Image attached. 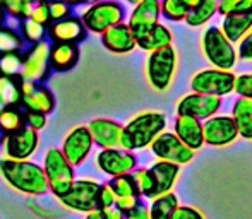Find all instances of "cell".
<instances>
[{
    "label": "cell",
    "instance_id": "cell-1",
    "mask_svg": "<svg viewBox=\"0 0 252 219\" xmlns=\"http://www.w3.org/2000/svg\"><path fill=\"white\" fill-rule=\"evenodd\" d=\"M0 176L17 193L28 197H41L48 193V183L41 164L31 160L17 161L0 158Z\"/></svg>",
    "mask_w": 252,
    "mask_h": 219
},
{
    "label": "cell",
    "instance_id": "cell-2",
    "mask_svg": "<svg viewBox=\"0 0 252 219\" xmlns=\"http://www.w3.org/2000/svg\"><path fill=\"white\" fill-rule=\"evenodd\" d=\"M166 129V115L161 111H143L129 120L124 125L122 132V149L126 151H139L150 147L151 142L165 132Z\"/></svg>",
    "mask_w": 252,
    "mask_h": 219
},
{
    "label": "cell",
    "instance_id": "cell-3",
    "mask_svg": "<svg viewBox=\"0 0 252 219\" xmlns=\"http://www.w3.org/2000/svg\"><path fill=\"white\" fill-rule=\"evenodd\" d=\"M43 173L48 183V192H52L57 199L65 195L69 189L72 187L76 175H74V168L69 164V161L63 158L60 149L57 147H48L45 151L43 156Z\"/></svg>",
    "mask_w": 252,
    "mask_h": 219
},
{
    "label": "cell",
    "instance_id": "cell-4",
    "mask_svg": "<svg viewBox=\"0 0 252 219\" xmlns=\"http://www.w3.org/2000/svg\"><path fill=\"white\" fill-rule=\"evenodd\" d=\"M126 19V9L119 0H100V2L90 3L81 14L86 31L103 34L106 29L124 23Z\"/></svg>",
    "mask_w": 252,
    "mask_h": 219
},
{
    "label": "cell",
    "instance_id": "cell-5",
    "mask_svg": "<svg viewBox=\"0 0 252 219\" xmlns=\"http://www.w3.org/2000/svg\"><path fill=\"white\" fill-rule=\"evenodd\" d=\"M202 54L213 65V69L230 70L237 62V50L216 26H209L201 40Z\"/></svg>",
    "mask_w": 252,
    "mask_h": 219
},
{
    "label": "cell",
    "instance_id": "cell-6",
    "mask_svg": "<svg viewBox=\"0 0 252 219\" xmlns=\"http://www.w3.org/2000/svg\"><path fill=\"white\" fill-rule=\"evenodd\" d=\"M101 183L91 176H81L76 178L72 187L65 195L59 199L60 206L72 213L88 214L91 211L98 209V192H100Z\"/></svg>",
    "mask_w": 252,
    "mask_h": 219
},
{
    "label": "cell",
    "instance_id": "cell-7",
    "mask_svg": "<svg viewBox=\"0 0 252 219\" xmlns=\"http://www.w3.org/2000/svg\"><path fill=\"white\" fill-rule=\"evenodd\" d=\"M177 70V52L175 48L166 47L161 50L151 52L146 60L148 82L156 91H166L173 82Z\"/></svg>",
    "mask_w": 252,
    "mask_h": 219
},
{
    "label": "cell",
    "instance_id": "cell-8",
    "mask_svg": "<svg viewBox=\"0 0 252 219\" xmlns=\"http://www.w3.org/2000/svg\"><path fill=\"white\" fill-rule=\"evenodd\" d=\"M235 77L237 76L232 70L204 69L192 77L190 87H192V93L223 98V96H228L230 93H233Z\"/></svg>",
    "mask_w": 252,
    "mask_h": 219
},
{
    "label": "cell",
    "instance_id": "cell-9",
    "mask_svg": "<svg viewBox=\"0 0 252 219\" xmlns=\"http://www.w3.org/2000/svg\"><path fill=\"white\" fill-rule=\"evenodd\" d=\"M50 43L40 41L36 45H30L23 54V67H21V79L31 82H43L50 76V62H48Z\"/></svg>",
    "mask_w": 252,
    "mask_h": 219
},
{
    "label": "cell",
    "instance_id": "cell-10",
    "mask_svg": "<svg viewBox=\"0 0 252 219\" xmlns=\"http://www.w3.org/2000/svg\"><path fill=\"white\" fill-rule=\"evenodd\" d=\"M94 164L103 175L117 178L122 175H130L137 168V158L134 153L122 147L117 149H100L94 158Z\"/></svg>",
    "mask_w": 252,
    "mask_h": 219
},
{
    "label": "cell",
    "instance_id": "cell-11",
    "mask_svg": "<svg viewBox=\"0 0 252 219\" xmlns=\"http://www.w3.org/2000/svg\"><path fill=\"white\" fill-rule=\"evenodd\" d=\"M93 139L91 134L88 130L86 125H76L67 132V136L63 137L62 147L60 153L63 154L69 164L72 168H77L90 158L91 151H93Z\"/></svg>",
    "mask_w": 252,
    "mask_h": 219
},
{
    "label": "cell",
    "instance_id": "cell-12",
    "mask_svg": "<svg viewBox=\"0 0 252 219\" xmlns=\"http://www.w3.org/2000/svg\"><path fill=\"white\" fill-rule=\"evenodd\" d=\"M151 153L158 161H168L173 164H187L194 160V151L189 149L173 132H161L151 142Z\"/></svg>",
    "mask_w": 252,
    "mask_h": 219
},
{
    "label": "cell",
    "instance_id": "cell-13",
    "mask_svg": "<svg viewBox=\"0 0 252 219\" xmlns=\"http://www.w3.org/2000/svg\"><path fill=\"white\" fill-rule=\"evenodd\" d=\"M221 105L223 98L190 93L179 100V103H177V115L192 116V118L199 120V122H206V120L215 116L221 110Z\"/></svg>",
    "mask_w": 252,
    "mask_h": 219
},
{
    "label": "cell",
    "instance_id": "cell-14",
    "mask_svg": "<svg viewBox=\"0 0 252 219\" xmlns=\"http://www.w3.org/2000/svg\"><path fill=\"white\" fill-rule=\"evenodd\" d=\"M2 144H3V158L24 161V160H30L38 151L40 136H38V132H34L30 127L24 125L21 130L3 137Z\"/></svg>",
    "mask_w": 252,
    "mask_h": 219
},
{
    "label": "cell",
    "instance_id": "cell-15",
    "mask_svg": "<svg viewBox=\"0 0 252 219\" xmlns=\"http://www.w3.org/2000/svg\"><path fill=\"white\" fill-rule=\"evenodd\" d=\"M26 111H38L48 115L55 110V96L47 86L40 82L21 79V103Z\"/></svg>",
    "mask_w": 252,
    "mask_h": 219
},
{
    "label": "cell",
    "instance_id": "cell-16",
    "mask_svg": "<svg viewBox=\"0 0 252 219\" xmlns=\"http://www.w3.org/2000/svg\"><path fill=\"white\" fill-rule=\"evenodd\" d=\"M202 132H204V144L213 147L228 146L239 137V130L232 116L228 115H215L202 122Z\"/></svg>",
    "mask_w": 252,
    "mask_h": 219
},
{
    "label": "cell",
    "instance_id": "cell-17",
    "mask_svg": "<svg viewBox=\"0 0 252 219\" xmlns=\"http://www.w3.org/2000/svg\"><path fill=\"white\" fill-rule=\"evenodd\" d=\"M88 130L91 134L93 144L100 149H117L122 147V132L124 125L112 118L98 116L88 123Z\"/></svg>",
    "mask_w": 252,
    "mask_h": 219
},
{
    "label": "cell",
    "instance_id": "cell-18",
    "mask_svg": "<svg viewBox=\"0 0 252 219\" xmlns=\"http://www.w3.org/2000/svg\"><path fill=\"white\" fill-rule=\"evenodd\" d=\"M86 27H84L81 17L77 16H69L62 21L50 23L47 27V36L50 38L52 43L79 45L86 38Z\"/></svg>",
    "mask_w": 252,
    "mask_h": 219
},
{
    "label": "cell",
    "instance_id": "cell-19",
    "mask_svg": "<svg viewBox=\"0 0 252 219\" xmlns=\"http://www.w3.org/2000/svg\"><path fill=\"white\" fill-rule=\"evenodd\" d=\"M159 0H141L139 3H136L129 16V23L127 26L130 27L134 36L144 33L150 27L156 26L159 23Z\"/></svg>",
    "mask_w": 252,
    "mask_h": 219
},
{
    "label": "cell",
    "instance_id": "cell-20",
    "mask_svg": "<svg viewBox=\"0 0 252 219\" xmlns=\"http://www.w3.org/2000/svg\"><path fill=\"white\" fill-rule=\"evenodd\" d=\"M173 134L186 144L194 153L204 146V132H202V122L192 116L177 115L173 120Z\"/></svg>",
    "mask_w": 252,
    "mask_h": 219
},
{
    "label": "cell",
    "instance_id": "cell-21",
    "mask_svg": "<svg viewBox=\"0 0 252 219\" xmlns=\"http://www.w3.org/2000/svg\"><path fill=\"white\" fill-rule=\"evenodd\" d=\"M101 43L106 50L115 55L130 54V52L137 47L136 38H134L132 31H130V27L127 26L126 23H120V24H117V26L106 29L105 33L101 34Z\"/></svg>",
    "mask_w": 252,
    "mask_h": 219
},
{
    "label": "cell",
    "instance_id": "cell-22",
    "mask_svg": "<svg viewBox=\"0 0 252 219\" xmlns=\"http://www.w3.org/2000/svg\"><path fill=\"white\" fill-rule=\"evenodd\" d=\"M48 62H50V70L69 72L79 62V45L52 43L48 52Z\"/></svg>",
    "mask_w": 252,
    "mask_h": 219
},
{
    "label": "cell",
    "instance_id": "cell-23",
    "mask_svg": "<svg viewBox=\"0 0 252 219\" xmlns=\"http://www.w3.org/2000/svg\"><path fill=\"white\" fill-rule=\"evenodd\" d=\"M148 169H150L153 180H155L156 197L172 192L177 183V178H179V175H180L179 164L168 163V161H156V163H153Z\"/></svg>",
    "mask_w": 252,
    "mask_h": 219
},
{
    "label": "cell",
    "instance_id": "cell-24",
    "mask_svg": "<svg viewBox=\"0 0 252 219\" xmlns=\"http://www.w3.org/2000/svg\"><path fill=\"white\" fill-rule=\"evenodd\" d=\"M136 38V45L144 52H156V50H161V48L166 47H172L173 43V34L165 24L158 23L156 26L150 27L148 31L144 33L137 34Z\"/></svg>",
    "mask_w": 252,
    "mask_h": 219
},
{
    "label": "cell",
    "instance_id": "cell-25",
    "mask_svg": "<svg viewBox=\"0 0 252 219\" xmlns=\"http://www.w3.org/2000/svg\"><path fill=\"white\" fill-rule=\"evenodd\" d=\"M221 33L230 43L242 41V38L252 29V12L246 14H232V16L223 17L221 23Z\"/></svg>",
    "mask_w": 252,
    "mask_h": 219
},
{
    "label": "cell",
    "instance_id": "cell-26",
    "mask_svg": "<svg viewBox=\"0 0 252 219\" xmlns=\"http://www.w3.org/2000/svg\"><path fill=\"white\" fill-rule=\"evenodd\" d=\"M230 116L239 130V137L252 140V100L237 98Z\"/></svg>",
    "mask_w": 252,
    "mask_h": 219
},
{
    "label": "cell",
    "instance_id": "cell-27",
    "mask_svg": "<svg viewBox=\"0 0 252 219\" xmlns=\"http://www.w3.org/2000/svg\"><path fill=\"white\" fill-rule=\"evenodd\" d=\"M24 127V110L21 107H0V136H10Z\"/></svg>",
    "mask_w": 252,
    "mask_h": 219
},
{
    "label": "cell",
    "instance_id": "cell-28",
    "mask_svg": "<svg viewBox=\"0 0 252 219\" xmlns=\"http://www.w3.org/2000/svg\"><path fill=\"white\" fill-rule=\"evenodd\" d=\"M148 207H150V219H172L175 209L179 207V199L173 192H168L155 197Z\"/></svg>",
    "mask_w": 252,
    "mask_h": 219
},
{
    "label": "cell",
    "instance_id": "cell-29",
    "mask_svg": "<svg viewBox=\"0 0 252 219\" xmlns=\"http://www.w3.org/2000/svg\"><path fill=\"white\" fill-rule=\"evenodd\" d=\"M218 3L220 0H199L196 9H192L186 17L187 26L190 27H201L206 23L213 19L215 14H218Z\"/></svg>",
    "mask_w": 252,
    "mask_h": 219
},
{
    "label": "cell",
    "instance_id": "cell-30",
    "mask_svg": "<svg viewBox=\"0 0 252 219\" xmlns=\"http://www.w3.org/2000/svg\"><path fill=\"white\" fill-rule=\"evenodd\" d=\"M21 77L0 76V107H19Z\"/></svg>",
    "mask_w": 252,
    "mask_h": 219
},
{
    "label": "cell",
    "instance_id": "cell-31",
    "mask_svg": "<svg viewBox=\"0 0 252 219\" xmlns=\"http://www.w3.org/2000/svg\"><path fill=\"white\" fill-rule=\"evenodd\" d=\"M132 180L136 183V189L139 197L153 200L156 197V190H155V180H153L151 173L148 168H136L132 173Z\"/></svg>",
    "mask_w": 252,
    "mask_h": 219
},
{
    "label": "cell",
    "instance_id": "cell-32",
    "mask_svg": "<svg viewBox=\"0 0 252 219\" xmlns=\"http://www.w3.org/2000/svg\"><path fill=\"white\" fill-rule=\"evenodd\" d=\"M159 12L166 21L179 23V21H186L189 9L182 0H159Z\"/></svg>",
    "mask_w": 252,
    "mask_h": 219
},
{
    "label": "cell",
    "instance_id": "cell-33",
    "mask_svg": "<svg viewBox=\"0 0 252 219\" xmlns=\"http://www.w3.org/2000/svg\"><path fill=\"white\" fill-rule=\"evenodd\" d=\"M19 34L23 38V41H26L30 45H36L40 41H43V38L47 36V27L40 26L34 21H31L30 17H26L19 24Z\"/></svg>",
    "mask_w": 252,
    "mask_h": 219
},
{
    "label": "cell",
    "instance_id": "cell-34",
    "mask_svg": "<svg viewBox=\"0 0 252 219\" xmlns=\"http://www.w3.org/2000/svg\"><path fill=\"white\" fill-rule=\"evenodd\" d=\"M23 67V55L21 52L0 55V76L3 77H19Z\"/></svg>",
    "mask_w": 252,
    "mask_h": 219
},
{
    "label": "cell",
    "instance_id": "cell-35",
    "mask_svg": "<svg viewBox=\"0 0 252 219\" xmlns=\"http://www.w3.org/2000/svg\"><path fill=\"white\" fill-rule=\"evenodd\" d=\"M23 45H24V41H23V38H21L19 31L0 26V55L10 54V52H21Z\"/></svg>",
    "mask_w": 252,
    "mask_h": 219
},
{
    "label": "cell",
    "instance_id": "cell-36",
    "mask_svg": "<svg viewBox=\"0 0 252 219\" xmlns=\"http://www.w3.org/2000/svg\"><path fill=\"white\" fill-rule=\"evenodd\" d=\"M3 10H5V16H10L14 19H26L31 12V7L33 3L30 0H0Z\"/></svg>",
    "mask_w": 252,
    "mask_h": 219
},
{
    "label": "cell",
    "instance_id": "cell-37",
    "mask_svg": "<svg viewBox=\"0 0 252 219\" xmlns=\"http://www.w3.org/2000/svg\"><path fill=\"white\" fill-rule=\"evenodd\" d=\"M246 12H252V0H220L218 3V14L223 17Z\"/></svg>",
    "mask_w": 252,
    "mask_h": 219
},
{
    "label": "cell",
    "instance_id": "cell-38",
    "mask_svg": "<svg viewBox=\"0 0 252 219\" xmlns=\"http://www.w3.org/2000/svg\"><path fill=\"white\" fill-rule=\"evenodd\" d=\"M110 187L115 192L117 197H126V195H139L136 189V183L132 180V175H122L117 178L110 180Z\"/></svg>",
    "mask_w": 252,
    "mask_h": 219
},
{
    "label": "cell",
    "instance_id": "cell-39",
    "mask_svg": "<svg viewBox=\"0 0 252 219\" xmlns=\"http://www.w3.org/2000/svg\"><path fill=\"white\" fill-rule=\"evenodd\" d=\"M47 7H48V14H50L52 23H57V21H62V19H65V17L72 16L70 5L60 2V0H50V2H47Z\"/></svg>",
    "mask_w": 252,
    "mask_h": 219
},
{
    "label": "cell",
    "instance_id": "cell-40",
    "mask_svg": "<svg viewBox=\"0 0 252 219\" xmlns=\"http://www.w3.org/2000/svg\"><path fill=\"white\" fill-rule=\"evenodd\" d=\"M239 98L252 100V74H242L235 77V87H233Z\"/></svg>",
    "mask_w": 252,
    "mask_h": 219
},
{
    "label": "cell",
    "instance_id": "cell-41",
    "mask_svg": "<svg viewBox=\"0 0 252 219\" xmlns=\"http://www.w3.org/2000/svg\"><path fill=\"white\" fill-rule=\"evenodd\" d=\"M115 192L112 190V187H110V183H101L100 187V192H98V209L105 211L108 209V207H113L115 206Z\"/></svg>",
    "mask_w": 252,
    "mask_h": 219
},
{
    "label": "cell",
    "instance_id": "cell-42",
    "mask_svg": "<svg viewBox=\"0 0 252 219\" xmlns=\"http://www.w3.org/2000/svg\"><path fill=\"white\" fill-rule=\"evenodd\" d=\"M28 17H30L31 21H34L36 24H40V26H43V27H48V24L52 23L47 3H34V5L31 7V12Z\"/></svg>",
    "mask_w": 252,
    "mask_h": 219
},
{
    "label": "cell",
    "instance_id": "cell-43",
    "mask_svg": "<svg viewBox=\"0 0 252 219\" xmlns=\"http://www.w3.org/2000/svg\"><path fill=\"white\" fill-rule=\"evenodd\" d=\"M24 125L34 132H40L41 129L47 127V115L38 111H24Z\"/></svg>",
    "mask_w": 252,
    "mask_h": 219
},
{
    "label": "cell",
    "instance_id": "cell-44",
    "mask_svg": "<svg viewBox=\"0 0 252 219\" xmlns=\"http://www.w3.org/2000/svg\"><path fill=\"white\" fill-rule=\"evenodd\" d=\"M172 219H206L204 214L201 213V211H197L196 207L192 206H180L175 209V213H173Z\"/></svg>",
    "mask_w": 252,
    "mask_h": 219
},
{
    "label": "cell",
    "instance_id": "cell-45",
    "mask_svg": "<svg viewBox=\"0 0 252 219\" xmlns=\"http://www.w3.org/2000/svg\"><path fill=\"white\" fill-rule=\"evenodd\" d=\"M141 202V197L139 195H126V197H117L115 199V207L120 209L124 214L129 213L130 209L137 206Z\"/></svg>",
    "mask_w": 252,
    "mask_h": 219
},
{
    "label": "cell",
    "instance_id": "cell-46",
    "mask_svg": "<svg viewBox=\"0 0 252 219\" xmlns=\"http://www.w3.org/2000/svg\"><path fill=\"white\" fill-rule=\"evenodd\" d=\"M237 56H240L242 60H252V29L240 41Z\"/></svg>",
    "mask_w": 252,
    "mask_h": 219
},
{
    "label": "cell",
    "instance_id": "cell-47",
    "mask_svg": "<svg viewBox=\"0 0 252 219\" xmlns=\"http://www.w3.org/2000/svg\"><path fill=\"white\" fill-rule=\"evenodd\" d=\"M126 219H150V207H148V204L139 202L134 209L126 213Z\"/></svg>",
    "mask_w": 252,
    "mask_h": 219
},
{
    "label": "cell",
    "instance_id": "cell-48",
    "mask_svg": "<svg viewBox=\"0 0 252 219\" xmlns=\"http://www.w3.org/2000/svg\"><path fill=\"white\" fill-rule=\"evenodd\" d=\"M103 213H105V218L106 219H126V214H124L120 209H117L115 206L108 207V209H105Z\"/></svg>",
    "mask_w": 252,
    "mask_h": 219
},
{
    "label": "cell",
    "instance_id": "cell-49",
    "mask_svg": "<svg viewBox=\"0 0 252 219\" xmlns=\"http://www.w3.org/2000/svg\"><path fill=\"white\" fill-rule=\"evenodd\" d=\"M84 219H106V218L101 209H94V211H91V213L84 214Z\"/></svg>",
    "mask_w": 252,
    "mask_h": 219
},
{
    "label": "cell",
    "instance_id": "cell-50",
    "mask_svg": "<svg viewBox=\"0 0 252 219\" xmlns=\"http://www.w3.org/2000/svg\"><path fill=\"white\" fill-rule=\"evenodd\" d=\"M60 2L72 7V5H81V3H88V0H60Z\"/></svg>",
    "mask_w": 252,
    "mask_h": 219
},
{
    "label": "cell",
    "instance_id": "cell-51",
    "mask_svg": "<svg viewBox=\"0 0 252 219\" xmlns=\"http://www.w3.org/2000/svg\"><path fill=\"white\" fill-rule=\"evenodd\" d=\"M5 10H3L2 3H0V26H3V23H5Z\"/></svg>",
    "mask_w": 252,
    "mask_h": 219
},
{
    "label": "cell",
    "instance_id": "cell-52",
    "mask_svg": "<svg viewBox=\"0 0 252 219\" xmlns=\"http://www.w3.org/2000/svg\"><path fill=\"white\" fill-rule=\"evenodd\" d=\"M30 2L34 5V3H47V2H50V0H30Z\"/></svg>",
    "mask_w": 252,
    "mask_h": 219
},
{
    "label": "cell",
    "instance_id": "cell-53",
    "mask_svg": "<svg viewBox=\"0 0 252 219\" xmlns=\"http://www.w3.org/2000/svg\"><path fill=\"white\" fill-rule=\"evenodd\" d=\"M127 2H129V3H130V5H136V3H139V2H141V0H127Z\"/></svg>",
    "mask_w": 252,
    "mask_h": 219
},
{
    "label": "cell",
    "instance_id": "cell-54",
    "mask_svg": "<svg viewBox=\"0 0 252 219\" xmlns=\"http://www.w3.org/2000/svg\"><path fill=\"white\" fill-rule=\"evenodd\" d=\"M94 2H100V0H88V3H94Z\"/></svg>",
    "mask_w": 252,
    "mask_h": 219
},
{
    "label": "cell",
    "instance_id": "cell-55",
    "mask_svg": "<svg viewBox=\"0 0 252 219\" xmlns=\"http://www.w3.org/2000/svg\"><path fill=\"white\" fill-rule=\"evenodd\" d=\"M0 144H2V136H0Z\"/></svg>",
    "mask_w": 252,
    "mask_h": 219
}]
</instances>
